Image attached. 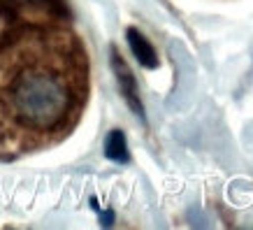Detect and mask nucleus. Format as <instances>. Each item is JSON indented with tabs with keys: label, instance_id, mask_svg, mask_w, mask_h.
I'll return each instance as SVG.
<instances>
[{
	"label": "nucleus",
	"instance_id": "f257e3e1",
	"mask_svg": "<svg viewBox=\"0 0 253 230\" xmlns=\"http://www.w3.org/2000/svg\"><path fill=\"white\" fill-rule=\"evenodd\" d=\"M88 100V56L65 0H0V161L58 144Z\"/></svg>",
	"mask_w": 253,
	"mask_h": 230
},
{
	"label": "nucleus",
	"instance_id": "f03ea898",
	"mask_svg": "<svg viewBox=\"0 0 253 230\" xmlns=\"http://www.w3.org/2000/svg\"><path fill=\"white\" fill-rule=\"evenodd\" d=\"M112 63H114V72H116V77H119L121 93L126 95L128 105H130L139 116H144V112H142V102H139V95H137V86H135V77H132V72L128 70L126 61L119 56V51H112Z\"/></svg>",
	"mask_w": 253,
	"mask_h": 230
},
{
	"label": "nucleus",
	"instance_id": "7ed1b4c3",
	"mask_svg": "<svg viewBox=\"0 0 253 230\" xmlns=\"http://www.w3.org/2000/svg\"><path fill=\"white\" fill-rule=\"evenodd\" d=\"M128 42H130V49H132V54H135V58L139 61V65H144V68H156V65H158L154 46L149 45V40L139 31L130 28V31H128Z\"/></svg>",
	"mask_w": 253,
	"mask_h": 230
},
{
	"label": "nucleus",
	"instance_id": "20e7f679",
	"mask_svg": "<svg viewBox=\"0 0 253 230\" xmlns=\"http://www.w3.org/2000/svg\"><path fill=\"white\" fill-rule=\"evenodd\" d=\"M105 156L112 158V161H116V163L128 161V146H126V138H123L121 131H112L107 135V142H105Z\"/></svg>",
	"mask_w": 253,
	"mask_h": 230
}]
</instances>
